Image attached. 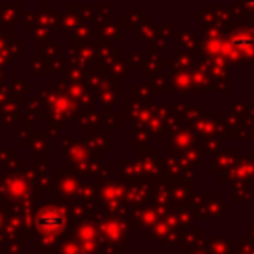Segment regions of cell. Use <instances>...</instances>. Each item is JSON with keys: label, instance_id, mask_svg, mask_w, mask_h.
<instances>
[{"label": "cell", "instance_id": "1", "mask_svg": "<svg viewBox=\"0 0 254 254\" xmlns=\"http://www.w3.org/2000/svg\"><path fill=\"white\" fill-rule=\"evenodd\" d=\"M230 44H232L234 48H252V46H254V36H250V34H242V36L234 38Z\"/></svg>", "mask_w": 254, "mask_h": 254}]
</instances>
